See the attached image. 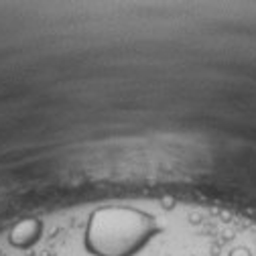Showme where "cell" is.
I'll return each instance as SVG.
<instances>
[{
    "instance_id": "cell-2",
    "label": "cell",
    "mask_w": 256,
    "mask_h": 256,
    "mask_svg": "<svg viewBox=\"0 0 256 256\" xmlns=\"http://www.w3.org/2000/svg\"><path fill=\"white\" fill-rule=\"evenodd\" d=\"M41 232H43V226H41L39 220H22L10 230L8 242L16 250H26L39 242Z\"/></svg>"
},
{
    "instance_id": "cell-1",
    "label": "cell",
    "mask_w": 256,
    "mask_h": 256,
    "mask_svg": "<svg viewBox=\"0 0 256 256\" xmlns=\"http://www.w3.org/2000/svg\"><path fill=\"white\" fill-rule=\"evenodd\" d=\"M158 232L161 226L152 214L130 206H106L90 216L84 244L92 256H136Z\"/></svg>"
}]
</instances>
